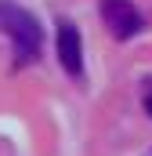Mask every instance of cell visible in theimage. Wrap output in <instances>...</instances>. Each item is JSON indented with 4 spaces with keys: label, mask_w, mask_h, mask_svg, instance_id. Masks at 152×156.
<instances>
[{
    "label": "cell",
    "mask_w": 152,
    "mask_h": 156,
    "mask_svg": "<svg viewBox=\"0 0 152 156\" xmlns=\"http://www.w3.org/2000/svg\"><path fill=\"white\" fill-rule=\"evenodd\" d=\"M0 29L11 37V44H15V58H18V66L36 62V58H40V47H43V29H40V22L26 11V7L0 0Z\"/></svg>",
    "instance_id": "obj_1"
},
{
    "label": "cell",
    "mask_w": 152,
    "mask_h": 156,
    "mask_svg": "<svg viewBox=\"0 0 152 156\" xmlns=\"http://www.w3.org/2000/svg\"><path fill=\"white\" fill-rule=\"evenodd\" d=\"M98 11H102V18H105V26H109V33H112L116 40L138 37L141 26H145L141 11H138L130 0H98Z\"/></svg>",
    "instance_id": "obj_2"
},
{
    "label": "cell",
    "mask_w": 152,
    "mask_h": 156,
    "mask_svg": "<svg viewBox=\"0 0 152 156\" xmlns=\"http://www.w3.org/2000/svg\"><path fill=\"white\" fill-rule=\"evenodd\" d=\"M58 62L69 76H83V44L73 22H58Z\"/></svg>",
    "instance_id": "obj_3"
},
{
    "label": "cell",
    "mask_w": 152,
    "mask_h": 156,
    "mask_svg": "<svg viewBox=\"0 0 152 156\" xmlns=\"http://www.w3.org/2000/svg\"><path fill=\"white\" fill-rule=\"evenodd\" d=\"M145 109H149V116H152V94H149V98H145Z\"/></svg>",
    "instance_id": "obj_4"
}]
</instances>
